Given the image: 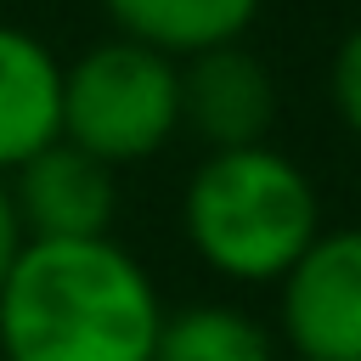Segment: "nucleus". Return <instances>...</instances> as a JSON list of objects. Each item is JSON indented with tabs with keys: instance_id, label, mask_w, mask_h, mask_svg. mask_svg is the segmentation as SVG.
Masks as SVG:
<instances>
[{
	"instance_id": "1a4fd4ad",
	"label": "nucleus",
	"mask_w": 361,
	"mask_h": 361,
	"mask_svg": "<svg viewBox=\"0 0 361 361\" xmlns=\"http://www.w3.org/2000/svg\"><path fill=\"white\" fill-rule=\"evenodd\" d=\"M152 361H276L271 333L231 310V305H192L180 316H164Z\"/></svg>"
},
{
	"instance_id": "0eeeda50",
	"label": "nucleus",
	"mask_w": 361,
	"mask_h": 361,
	"mask_svg": "<svg viewBox=\"0 0 361 361\" xmlns=\"http://www.w3.org/2000/svg\"><path fill=\"white\" fill-rule=\"evenodd\" d=\"M62 141V68L56 56L0 23V175Z\"/></svg>"
},
{
	"instance_id": "9d476101",
	"label": "nucleus",
	"mask_w": 361,
	"mask_h": 361,
	"mask_svg": "<svg viewBox=\"0 0 361 361\" xmlns=\"http://www.w3.org/2000/svg\"><path fill=\"white\" fill-rule=\"evenodd\" d=\"M333 107H338L344 130L361 141V28H350L333 56Z\"/></svg>"
},
{
	"instance_id": "f03ea898",
	"label": "nucleus",
	"mask_w": 361,
	"mask_h": 361,
	"mask_svg": "<svg viewBox=\"0 0 361 361\" xmlns=\"http://www.w3.org/2000/svg\"><path fill=\"white\" fill-rule=\"evenodd\" d=\"M197 259L231 282H282L288 265L322 237V203L305 169L271 147H237L197 164L186 203Z\"/></svg>"
},
{
	"instance_id": "7ed1b4c3",
	"label": "nucleus",
	"mask_w": 361,
	"mask_h": 361,
	"mask_svg": "<svg viewBox=\"0 0 361 361\" xmlns=\"http://www.w3.org/2000/svg\"><path fill=\"white\" fill-rule=\"evenodd\" d=\"M180 124V68L135 39H107L62 68V141L96 164H141Z\"/></svg>"
},
{
	"instance_id": "423d86ee",
	"label": "nucleus",
	"mask_w": 361,
	"mask_h": 361,
	"mask_svg": "<svg viewBox=\"0 0 361 361\" xmlns=\"http://www.w3.org/2000/svg\"><path fill=\"white\" fill-rule=\"evenodd\" d=\"M180 118L214 152L265 147V130L276 118V85L265 62L243 45L197 51L186 56V73H180Z\"/></svg>"
},
{
	"instance_id": "39448f33",
	"label": "nucleus",
	"mask_w": 361,
	"mask_h": 361,
	"mask_svg": "<svg viewBox=\"0 0 361 361\" xmlns=\"http://www.w3.org/2000/svg\"><path fill=\"white\" fill-rule=\"evenodd\" d=\"M11 203L28 243H90V237H107L118 192L107 164H96L68 141H51L28 164H17Z\"/></svg>"
},
{
	"instance_id": "9b49d317",
	"label": "nucleus",
	"mask_w": 361,
	"mask_h": 361,
	"mask_svg": "<svg viewBox=\"0 0 361 361\" xmlns=\"http://www.w3.org/2000/svg\"><path fill=\"white\" fill-rule=\"evenodd\" d=\"M23 220H17V203H11V186L0 180V288H6V276H11V265H17V254H23Z\"/></svg>"
},
{
	"instance_id": "20e7f679",
	"label": "nucleus",
	"mask_w": 361,
	"mask_h": 361,
	"mask_svg": "<svg viewBox=\"0 0 361 361\" xmlns=\"http://www.w3.org/2000/svg\"><path fill=\"white\" fill-rule=\"evenodd\" d=\"M293 361H361V226L322 231L282 276Z\"/></svg>"
},
{
	"instance_id": "f257e3e1",
	"label": "nucleus",
	"mask_w": 361,
	"mask_h": 361,
	"mask_svg": "<svg viewBox=\"0 0 361 361\" xmlns=\"http://www.w3.org/2000/svg\"><path fill=\"white\" fill-rule=\"evenodd\" d=\"M158 327V288L113 237L23 243L0 288L6 361H152Z\"/></svg>"
},
{
	"instance_id": "6e6552de",
	"label": "nucleus",
	"mask_w": 361,
	"mask_h": 361,
	"mask_svg": "<svg viewBox=\"0 0 361 361\" xmlns=\"http://www.w3.org/2000/svg\"><path fill=\"white\" fill-rule=\"evenodd\" d=\"M107 11L124 28V39L175 62L214 45H237L259 0H107Z\"/></svg>"
}]
</instances>
